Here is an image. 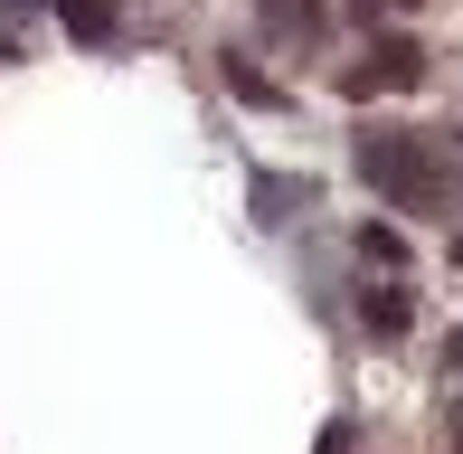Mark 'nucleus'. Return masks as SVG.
<instances>
[{
    "label": "nucleus",
    "instance_id": "obj_1",
    "mask_svg": "<svg viewBox=\"0 0 463 454\" xmlns=\"http://www.w3.org/2000/svg\"><path fill=\"white\" fill-rule=\"evenodd\" d=\"M360 171L378 180V190H397V199H435V171H426V142L416 133H369Z\"/></svg>",
    "mask_w": 463,
    "mask_h": 454
},
{
    "label": "nucleus",
    "instance_id": "obj_2",
    "mask_svg": "<svg viewBox=\"0 0 463 454\" xmlns=\"http://www.w3.org/2000/svg\"><path fill=\"white\" fill-rule=\"evenodd\" d=\"M416 76H426V48H416V38H378V48H369V67H350V95L416 86Z\"/></svg>",
    "mask_w": 463,
    "mask_h": 454
},
{
    "label": "nucleus",
    "instance_id": "obj_3",
    "mask_svg": "<svg viewBox=\"0 0 463 454\" xmlns=\"http://www.w3.org/2000/svg\"><path fill=\"white\" fill-rule=\"evenodd\" d=\"M57 19H67V38H86V48H104V38L123 29L114 0H57Z\"/></svg>",
    "mask_w": 463,
    "mask_h": 454
},
{
    "label": "nucleus",
    "instance_id": "obj_4",
    "mask_svg": "<svg viewBox=\"0 0 463 454\" xmlns=\"http://www.w3.org/2000/svg\"><path fill=\"white\" fill-rule=\"evenodd\" d=\"M360 322H369L378 341H397V332H407V294H397V284H378V294H360Z\"/></svg>",
    "mask_w": 463,
    "mask_h": 454
},
{
    "label": "nucleus",
    "instance_id": "obj_5",
    "mask_svg": "<svg viewBox=\"0 0 463 454\" xmlns=\"http://www.w3.org/2000/svg\"><path fill=\"white\" fill-rule=\"evenodd\" d=\"M360 256H369V265H388V275H397V265H407V237H397V227H360Z\"/></svg>",
    "mask_w": 463,
    "mask_h": 454
},
{
    "label": "nucleus",
    "instance_id": "obj_6",
    "mask_svg": "<svg viewBox=\"0 0 463 454\" xmlns=\"http://www.w3.org/2000/svg\"><path fill=\"white\" fill-rule=\"evenodd\" d=\"M227 86H237L246 105H284V95H275V76H256V67H246V57H227Z\"/></svg>",
    "mask_w": 463,
    "mask_h": 454
},
{
    "label": "nucleus",
    "instance_id": "obj_7",
    "mask_svg": "<svg viewBox=\"0 0 463 454\" xmlns=\"http://www.w3.org/2000/svg\"><path fill=\"white\" fill-rule=\"evenodd\" d=\"M454 256H463V237H454Z\"/></svg>",
    "mask_w": 463,
    "mask_h": 454
}]
</instances>
